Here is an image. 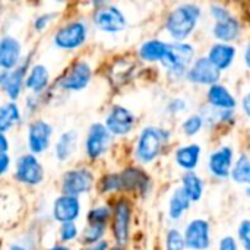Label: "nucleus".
Masks as SVG:
<instances>
[{
    "instance_id": "f257e3e1",
    "label": "nucleus",
    "mask_w": 250,
    "mask_h": 250,
    "mask_svg": "<svg viewBox=\"0 0 250 250\" xmlns=\"http://www.w3.org/2000/svg\"><path fill=\"white\" fill-rule=\"evenodd\" d=\"M201 15V6L195 3H182L168 13L164 25L166 31L176 42H183L195 31Z\"/></svg>"
},
{
    "instance_id": "f03ea898",
    "label": "nucleus",
    "mask_w": 250,
    "mask_h": 250,
    "mask_svg": "<svg viewBox=\"0 0 250 250\" xmlns=\"http://www.w3.org/2000/svg\"><path fill=\"white\" fill-rule=\"evenodd\" d=\"M170 139V132L163 127L157 126H146L139 133L135 155L136 160L142 164H149L157 160V157L161 154L164 145Z\"/></svg>"
},
{
    "instance_id": "7ed1b4c3",
    "label": "nucleus",
    "mask_w": 250,
    "mask_h": 250,
    "mask_svg": "<svg viewBox=\"0 0 250 250\" xmlns=\"http://www.w3.org/2000/svg\"><path fill=\"white\" fill-rule=\"evenodd\" d=\"M193 56H195V48L192 44L173 42L168 45V51H167L164 60L161 62V64L167 70L168 76L176 78V79H179L182 76L186 78L189 67L195 62Z\"/></svg>"
},
{
    "instance_id": "20e7f679",
    "label": "nucleus",
    "mask_w": 250,
    "mask_h": 250,
    "mask_svg": "<svg viewBox=\"0 0 250 250\" xmlns=\"http://www.w3.org/2000/svg\"><path fill=\"white\" fill-rule=\"evenodd\" d=\"M88 38V25L82 19L62 25L53 35V44L60 50H76Z\"/></svg>"
},
{
    "instance_id": "39448f33",
    "label": "nucleus",
    "mask_w": 250,
    "mask_h": 250,
    "mask_svg": "<svg viewBox=\"0 0 250 250\" xmlns=\"http://www.w3.org/2000/svg\"><path fill=\"white\" fill-rule=\"evenodd\" d=\"M92 22L100 31L108 34L122 32L127 26L125 13L117 6L110 3H98V7L92 13Z\"/></svg>"
},
{
    "instance_id": "423d86ee",
    "label": "nucleus",
    "mask_w": 250,
    "mask_h": 250,
    "mask_svg": "<svg viewBox=\"0 0 250 250\" xmlns=\"http://www.w3.org/2000/svg\"><path fill=\"white\" fill-rule=\"evenodd\" d=\"M132 220V207L127 199L122 198L114 204L113 209V237L117 248H125L129 242Z\"/></svg>"
},
{
    "instance_id": "0eeeda50",
    "label": "nucleus",
    "mask_w": 250,
    "mask_h": 250,
    "mask_svg": "<svg viewBox=\"0 0 250 250\" xmlns=\"http://www.w3.org/2000/svg\"><path fill=\"white\" fill-rule=\"evenodd\" d=\"M92 78V69L85 60L75 62L57 81V86L63 91H82Z\"/></svg>"
},
{
    "instance_id": "6e6552de",
    "label": "nucleus",
    "mask_w": 250,
    "mask_h": 250,
    "mask_svg": "<svg viewBox=\"0 0 250 250\" xmlns=\"http://www.w3.org/2000/svg\"><path fill=\"white\" fill-rule=\"evenodd\" d=\"M15 179L26 186H37L44 179V168L34 154L21 155L15 164Z\"/></svg>"
},
{
    "instance_id": "1a4fd4ad",
    "label": "nucleus",
    "mask_w": 250,
    "mask_h": 250,
    "mask_svg": "<svg viewBox=\"0 0 250 250\" xmlns=\"http://www.w3.org/2000/svg\"><path fill=\"white\" fill-rule=\"evenodd\" d=\"M94 186V174L88 168H73L63 174L62 192L63 195L79 196L88 193Z\"/></svg>"
},
{
    "instance_id": "9d476101",
    "label": "nucleus",
    "mask_w": 250,
    "mask_h": 250,
    "mask_svg": "<svg viewBox=\"0 0 250 250\" xmlns=\"http://www.w3.org/2000/svg\"><path fill=\"white\" fill-rule=\"evenodd\" d=\"M221 78V70L208 59V56L195 59L186 73V79L196 85H217Z\"/></svg>"
},
{
    "instance_id": "9b49d317",
    "label": "nucleus",
    "mask_w": 250,
    "mask_h": 250,
    "mask_svg": "<svg viewBox=\"0 0 250 250\" xmlns=\"http://www.w3.org/2000/svg\"><path fill=\"white\" fill-rule=\"evenodd\" d=\"M110 144H111V133L107 129V126L103 123L91 125L85 139V152L88 158L98 160L107 152Z\"/></svg>"
},
{
    "instance_id": "f8f14e48",
    "label": "nucleus",
    "mask_w": 250,
    "mask_h": 250,
    "mask_svg": "<svg viewBox=\"0 0 250 250\" xmlns=\"http://www.w3.org/2000/svg\"><path fill=\"white\" fill-rule=\"evenodd\" d=\"M186 248L190 250H208L211 246V226L204 218L192 220L185 229Z\"/></svg>"
},
{
    "instance_id": "ddd939ff",
    "label": "nucleus",
    "mask_w": 250,
    "mask_h": 250,
    "mask_svg": "<svg viewBox=\"0 0 250 250\" xmlns=\"http://www.w3.org/2000/svg\"><path fill=\"white\" fill-rule=\"evenodd\" d=\"M135 114L123 107V105H113L105 117V126L110 130L111 135L116 136H126L127 133L132 132L133 126H135Z\"/></svg>"
},
{
    "instance_id": "4468645a",
    "label": "nucleus",
    "mask_w": 250,
    "mask_h": 250,
    "mask_svg": "<svg viewBox=\"0 0 250 250\" xmlns=\"http://www.w3.org/2000/svg\"><path fill=\"white\" fill-rule=\"evenodd\" d=\"M53 126L44 120H35L28 127V148L31 154L37 155L50 146Z\"/></svg>"
},
{
    "instance_id": "2eb2a0df",
    "label": "nucleus",
    "mask_w": 250,
    "mask_h": 250,
    "mask_svg": "<svg viewBox=\"0 0 250 250\" xmlns=\"http://www.w3.org/2000/svg\"><path fill=\"white\" fill-rule=\"evenodd\" d=\"M233 158L234 152L230 146H221L208 157V170L209 173L217 177L226 180L231 176L233 171Z\"/></svg>"
},
{
    "instance_id": "dca6fc26",
    "label": "nucleus",
    "mask_w": 250,
    "mask_h": 250,
    "mask_svg": "<svg viewBox=\"0 0 250 250\" xmlns=\"http://www.w3.org/2000/svg\"><path fill=\"white\" fill-rule=\"evenodd\" d=\"M28 69V59L25 63H21L13 70H1L0 73V86L4 91V94L10 98V101H15L19 98L23 82H25V73Z\"/></svg>"
},
{
    "instance_id": "f3484780",
    "label": "nucleus",
    "mask_w": 250,
    "mask_h": 250,
    "mask_svg": "<svg viewBox=\"0 0 250 250\" xmlns=\"http://www.w3.org/2000/svg\"><path fill=\"white\" fill-rule=\"evenodd\" d=\"M81 215V202L78 196H70V195H62L56 198L53 204V218L60 223H75L78 217Z\"/></svg>"
},
{
    "instance_id": "a211bd4d",
    "label": "nucleus",
    "mask_w": 250,
    "mask_h": 250,
    "mask_svg": "<svg viewBox=\"0 0 250 250\" xmlns=\"http://www.w3.org/2000/svg\"><path fill=\"white\" fill-rule=\"evenodd\" d=\"M22 45L12 35H3L0 40V66L3 70H13L21 64Z\"/></svg>"
},
{
    "instance_id": "6ab92c4d",
    "label": "nucleus",
    "mask_w": 250,
    "mask_h": 250,
    "mask_svg": "<svg viewBox=\"0 0 250 250\" xmlns=\"http://www.w3.org/2000/svg\"><path fill=\"white\" fill-rule=\"evenodd\" d=\"M207 100L212 108L221 110V111H233L237 107V101L234 95L227 89V86L221 83L209 86L207 92Z\"/></svg>"
},
{
    "instance_id": "aec40b11",
    "label": "nucleus",
    "mask_w": 250,
    "mask_h": 250,
    "mask_svg": "<svg viewBox=\"0 0 250 250\" xmlns=\"http://www.w3.org/2000/svg\"><path fill=\"white\" fill-rule=\"evenodd\" d=\"M236 54H237V50L234 45L226 44V42H217V44L211 45V48L208 51V59L220 70H226L233 64Z\"/></svg>"
},
{
    "instance_id": "412c9836",
    "label": "nucleus",
    "mask_w": 250,
    "mask_h": 250,
    "mask_svg": "<svg viewBox=\"0 0 250 250\" xmlns=\"http://www.w3.org/2000/svg\"><path fill=\"white\" fill-rule=\"evenodd\" d=\"M120 177L125 190H138L139 193H146L149 190V179L138 167L126 168L123 173H120Z\"/></svg>"
},
{
    "instance_id": "4be33fe9",
    "label": "nucleus",
    "mask_w": 250,
    "mask_h": 250,
    "mask_svg": "<svg viewBox=\"0 0 250 250\" xmlns=\"http://www.w3.org/2000/svg\"><path fill=\"white\" fill-rule=\"evenodd\" d=\"M240 32H242V25L239 19L234 16L226 21L215 22V25L212 26V35L220 42H226V44H230L231 41L237 40L240 37Z\"/></svg>"
},
{
    "instance_id": "5701e85b",
    "label": "nucleus",
    "mask_w": 250,
    "mask_h": 250,
    "mask_svg": "<svg viewBox=\"0 0 250 250\" xmlns=\"http://www.w3.org/2000/svg\"><path fill=\"white\" fill-rule=\"evenodd\" d=\"M174 160L180 168L186 170V173L193 171L201 161V146L196 144L180 146L174 154Z\"/></svg>"
},
{
    "instance_id": "b1692460",
    "label": "nucleus",
    "mask_w": 250,
    "mask_h": 250,
    "mask_svg": "<svg viewBox=\"0 0 250 250\" xmlns=\"http://www.w3.org/2000/svg\"><path fill=\"white\" fill-rule=\"evenodd\" d=\"M50 82V75H48V69L44 64H34L25 79V86L28 89H31L35 95H40Z\"/></svg>"
},
{
    "instance_id": "393cba45",
    "label": "nucleus",
    "mask_w": 250,
    "mask_h": 250,
    "mask_svg": "<svg viewBox=\"0 0 250 250\" xmlns=\"http://www.w3.org/2000/svg\"><path fill=\"white\" fill-rule=\"evenodd\" d=\"M168 42H164L161 40H148L145 41L139 48V57L145 62H163L167 51H168Z\"/></svg>"
},
{
    "instance_id": "a878e982",
    "label": "nucleus",
    "mask_w": 250,
    "mask_h": 250,
    "mask_svg": "<svg viewBox=\"0 0 250 250\" xmlns=\"http://www.w3.org/2000/svg\"><path fill=\"white\" fill-rule=\"evenodd\" d=\"M78 145V133L75 130H67L62 133L54 145V155L59 161H66L70 158Z\"/></svg>"
},
{
    "instance_id": "bb28decb",
    "label": "nucleus",
    "mask_w": 250,
    "mask_h": 250,
    "mask_svg": "<svg viewBox=\"0 0 250 250\" xmlns=\"http://www.w3.org/2000/svg\"><path fill=\"white\" fill-rule=\"evenodd\" d=\"M192 201L189 199V196L185 193V190L182 188H177L168 202V215L173 221H179L183 214L190 208Z\"/></svg>"
},
{
    "instance_id": "cd10ccee",
    "label": "nucleus",
    "mask_w": 250,
    "mask_h": 250,
    "mask_svg": "<svg viewBox=\"0 0 250 250\" xmlns=\"http://www.w3.org/2000/svg\"><path fill=\"white\" fill-rule=\"evenodd\" d=\"M182 189L185 190V193L189 196L192 202H198L202 199L204 195V182L196 173L189 171L185 173L182 177Z\"/></svg>"
},
{
    "instance_id": "c85d7f7f",
    "label": "nucleus",
    "mask_w": 250,
    "mask_h": 250,
    "mask_svg": "<svg viewBox=\"0 0 250 250\" xmlns=\"http://www.w3.org/2000/svg\"><path fill=\"white\" fill-rule=\"evenodd\" d=\"M21 120V111L19 107L10 101L1 105L0 108V130L1 133H6L7 130H10L16 123H19Z\"/></svg>"
},
{
    "instance_id": "c756f323",
    "label": "nucleus",
    "mask_w": 250,
    "mask_h": 250,
    "mask_svg": "<svg viewBox=\"0 0 250 250\" xmlns=\"http://www.w3.org/2000/svg\"><path fill=\"white\" fill-rule=\"evenodd\" d=\"M231 179L239 185H248L250 186V158L246 154H242L233 167Z\"/></svg>"
},
{
    "instance_id": "7c9ffc66",
    "label": "nucleus",
    "mask_w": 250,
    "mask_h": 250,
    "mask_svg": "<svg viewBox=\"0 0 250 250\" xmlns=\"http://www.w3.org/2000/svg\"><path fill=\"white\" fill-rule=\"evenodd\" d=\"M107 226L105 224H86V227L82 231V242L86 246L91 245H97L100 242H103V237L105 234Z\"/></svg>"
},
{
    "instance_id": "2f4dec72",
    "label": "nucleus",
    "mask_w": 250,
    "mask_h": 250,
    "mask_svg": "<svg viewBox=\"0 0 250 250\" xmlns=\"http://www.w3.org/2000/svg\"><path fill=\"white\" fill-rule=\"evenodd\" d=\"M132 75V63L127 60L116 62L110 70V78L114 83H123Z\"/></svg>"
},
{
    "instance_id": "473e14b6",
    "label": "nucleus",
    "mask_w": 250,
    "mask_h": 250,
    "mask_svg": "<svg viewBox=\"0 0 250 250\" xmlns=\"http://www.w3.org/2000/svg\"><path fill=\"white\" fill-rule=\"evenodd\" d=\"M205 119L201 114H192L189 117H186L182 123V130L186 136H195L196 133L201 132V129L204 127Z\"/></svg>"
},
{
    "instance_id": "72a5a7b5",
    "label": "nucleus",
    "mask_w": 250,
    "mask_h": 250,
    "mask_svg": "<svg viewBox=\"0 0 250 250\" xmlns=\"http://www.w3.org/2000/svg\"><path fill=\"white\" fill-rule=\"evenodd\" d=\"M166 250H186L185 236L177 229H170L166 234Z\"/></svg>"
},
{
    "instance_id": "f704fd0d",
    "label": "nucleus",
    "mask_w": 250,
    "mask_h": 250,
    "mask_svg": "<svg viewBox=\"0 0 250 250\" xmlns=\"http://www.w3.org/2000/svg\"><path fill=\"white\" fill-rule=\"evenodd\" d=\"M123 189L122 186V177L120 174H107L101 179V183H100V192L103 193H110V192H117Z\"/></svg>"
},
{
    "instance_id": "c9c22d12",
    "label": "nucleus",
    "mask_w": 250,
    "mask_h": 250,
    "mask_svg": "<svg viewBox=\"0 0 250 250\" xmlns=\"http://www.w3.org/2000/svg\"><path fill=\"white\" fill-rule=\"evenodd\" d=\"M110 217H111V209L108 207H97L88 212L86 218H88L89 224H105L107 226V221L110 220Z\"/></svg>"
},
{
    "instance_id": "e433bc0d",
    "label": "nucleus",
    "mask_w": 250,
    "mask_h": 250,
    "mask_svg": "<svg viewBox=\"0 0 250 250\" xmlns=\"http://www.w3.org/2000/svg\"><path fill=\"white\" fill-rule=\"evenodd\" d=\"M79 236V231H78V227L75 223H66V224H62L60 226V230H59V237L62 242H73L76 237Z\"/></svg>"
},
{
    "instance_id": "4c0bfd02",
    "label": "nucleus",
    "mask_w": 250,
    "mask_h": 250,
    "mask_svg": "<svg viewBox=\"0 0 250 250\" xmlns=\"http://www.w3.org/2000/svg\"><path fill=\"white\" fill-rule=\"evenodd\" d=\"M239 240L245 250H250V220H243L237 229Z\"/></svg>"
},
{
    "instance_id": "58836bf2",
    "label": "nucleus",
    "mask_w": 250,
    "mask_h": 250,
    "mask_svg": "<svg viewBox=\"0 0 250 250\" xmlns=\"http://www.w3.org/2000/svg\"><path fill=\"white\" fill-rule=\"evenodd\" d=\"M209 13L212 15V18L215 19V22L226 21V19H229V18H231V16H233V15H231V12H230L226 6H223V4H217V3H214V4H211V6H209Z\"/></svg>"
},
{
    "instance_id": "ea45409f",
    "label": "nucleus",
    "mask_w": 250,
    "mask_h": 250,
    "mask_svg": "<svg viewBox=\"0 0 250 250\" xmlns=\"http://www.w3.org/2000/svg\"><path fill=\"white\" fill-rule=\"evenodd\" d=\"M57 16V13H53V12H45V13H41L40 16L35 18L34 21V29L35 31H42L44 28H47V25Z\"/></svg>"
},
{
    "instance_id": "a19ab883",
    "label": "nucleus",
    "mask_w": 250,
    "mask_h": 250,
    "mask_svg": "<svg viewBox=\"0 0 250 250\" xmlns=\"http://www.w3.org/2000/svg\"><path fill=\"white\" fill-rule=\"evenodd\" d=\"M218 250H239L237 240L231 236H226L220 240L218 243Z\"/></svg>"
},
{
    "instance_id": "79ce46f5",
    "label": "nucleus",
    "mask_w": 250,
    "mask_h": 250,
    "mask_svg": "<svg viewBox=\"0 0 250 250\" xmlns=\"http://www.w3.org/2000/svg\"><path fill=\"white\" fill-rule=\"evenodd\" d=\"M188 108V104L183 98H174L173 101L168 103V111L173 114H177L180 111H185Z\"/></svg>"
},
{
    "instance_id": "37998d69",
    "label": "nucleus",
    "mask_w": 250,
    "mask_h": 250,
    "mask_svg": "<svg viewBox=\"0 0 250 250\" xmlns=\"http://www.w3.org/2000/svg\"><path fill=\"white\" fill-rule=\"evenodd\" d=\"M10 164V158L7 154H0V174H6Z\"/></svg>"
},
{
    "instance_id": "c03bdc74",
    "label": "nucleus",
    "mask_w": 250,
    "mask_h": 250,
    "mask_svg": "<svg viewBox=\"0 0 250 250\" xmlns=\"http://www.w3.org/2000/svg\"><path fill=\"white\" fill-rule=\"evenodd\" d=\"M83 250H108V242L107 240H103L97 245H91V246H86Z\"/></svg>"
},
{
    "instance_id": "a18cd8bd",
    "label": "nucleus",
    "mask_w": 250,
    "mask_h": 250,
    "mask_svg": "<svg viewBox=\"0 0 250 250\" xmlns=\"http://www.w3.org/2000/svg\"><path fill=\"white\" fill-rule=\"evenodd\" d=\"M242 107H243V111H245V114L250 117V92H248L245 97H243V100H242Z\"/></svg>"
},
{
    "instance_id": "49530a36",
    "label": "nucleus",
    "mask_w": 250,
    "mask_h": 250,
    "mask_svg": "<svg viewBox=\"0 0 250 250\" xmlns=\"http://www.w3.org/2000/svg\"><path fill=\"white\" fill-rule=\"evenodd\" d=\"M7 149H9V142H7V138L4 133L0 135V154H7Z\"/></svg>"
},
{
    "instance_id": "de8ad7c7",
    "label": "nucleus",
    "mask_w": 250,
    "mask_h": 250,
    "mask_svg": "<svg viewBox=\"0 0 250 250\" xmlns=\"http://www.w3.org/2000/svg\"><path fill=\"white\" fill-rule=\"evenodd\" d=\"M243 62H245V64H246V66L250 69V42H248V44H246V47H245Z\"/></svg>"
},
{
    "instance_id": "09e8293b",
    "label": "nucleus",
    "mask_w": 250,
    "mask_h": 250,
    "mask_svg": "<svg viewBox=\"0 0 250 250\" xmlns=\"http://www.w3.org/2000/svg\"><path fill=\"white\" fill-rule=\"evenodd\" d=\"M7 250H28L26 249V246H23V245H18V243H13V245H10Z\"/></svg>"
},
{
    "instance_id": "8fccbe9b",
    "label": "nucleus",
    "mask_w": 250,
    "mask_h": 250,
    "mask_svg": "<svg viewBox=\"0 0 250 250\" xmlns=\"http://www.w3.org/2000/svg\"><path fill=\"white\" fill-rule=\"evenodd\" d=\"M48 250H70V248H67V246H63V245H57V246H53V248H50Z\"/></svg>"
},
{
    "instance_id": "3c124183",
    "label": "nucleus",
    "mask_w": 250,
    "mask_h": 250,
    "mask_svg": "<svg viewBox=\"0 0 250 250\" xmlns=\"http://www.w3.org/2000/svg\"><path fill=\"white\" fill-rule=\"evenodd\" d=\"M245 193H246V196H248V198H250V186H248V188H246Z\"/></svg>"
},
{
    "instance_id": "603ef678",
    "label": "nucleus",
    "mask_w": 250,
    "mask_h": 250,
    "mask_svg": "<svg viewBox=\"0 0 250 250\" xmlns=\"http://www.w3.org/2000/svg\"><path fill=\"white\" fill-rule=\"evenodd\" d=\"M111 250H123V249H122V248H117V246H116V248H113Z\"/></svg>"
}]
</instances>
